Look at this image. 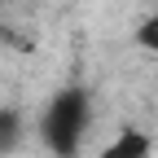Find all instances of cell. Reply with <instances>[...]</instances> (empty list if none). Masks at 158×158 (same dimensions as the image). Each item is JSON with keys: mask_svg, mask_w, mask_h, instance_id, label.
<instances>
[{"mask_svg": "<svg viewBox=\"0 0 158 158\" xmlns=\"http://www.w3.org/2000/svg\"><path fill=\"white\" fill-rule=\"evenodd\" d=\"M88 123H92V97L84 84H66L57 88L44 110H40V141L53 158H75L79 145L88 136Z\"/></svg>", "mask_w": 158, "mask_h": 158, "instance_id": "6da1fadb", "label": "cell"}, {"mask_svg": "<svg viewBox=\"0 0 158 158\" xmlns=\"http://www.w3.org/2000/svg\"><path fill=\"white\" fill-rule=\"evenodd\" d=\"M88 158H158V145H154V136H149L145 127L123 123L101 149H92Z\"/></svg>", "mask_w": 158, "mask_h": 158, "instance_id": "7a4b0ae2", "label": "cell"}, {"mask_svg": "<svg viewBox=\"0 0 158 158\" xmlns=\"http://www.w3.org/2000/svg\"><path fill=\"white\" fill-rule=\"evenodd\" d=\"M136 44H141L145 53H154V57H158V5L145 13V22L136 27Z\"/></svg>", "mask_w": 158, "mask_h": 158, "instance_id": "3957f363", "label": "cell"}, {"mask_svg": "<svg viewBox=\"0 0 158 158\" xmlns=\"http://www.w3.org/2000/svg\"><path fill=\"white\" fill-rule=\"evenodd\" d=\"M18 132H22V123H18L13 114H0V154H5V149L18 141Z\"/></svg>", "mask_w": 158, "mask_h": 158, "instance_id": "277c9868", "label": "cell"}]
</instances>
